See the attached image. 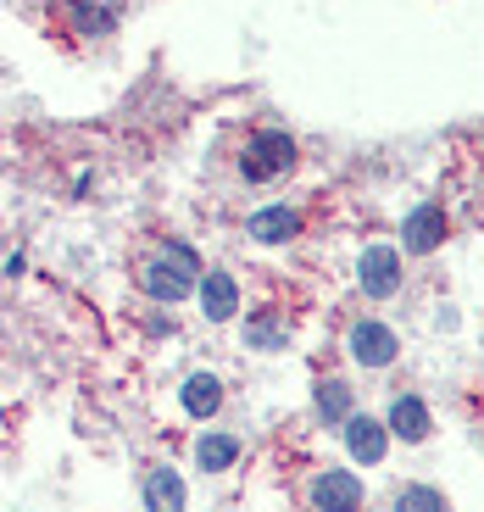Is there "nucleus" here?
<instances>
[{"label":"nucleus","mask_w":484,"mask_h":512,"mask_svg":"<svg viewBox=\"0 0 484 512\" xmlns=\"http://www.w3.org/2000/svg\"><path fill=\"white\" fill-rule=\"evenodd\" d=\"M140 284L156 295V301H184V295L201 284V262H195L190 245H162L156 256H145Z\"/></svg>","instance_id":"1"},{"label":"nucleus","mask_w":484,"mask_h":512,"mask_svg":"<svg viewBox=\"0 0 484 512\" xmlns=\"http://www.w3.org/2000/svg\"><path fill=\"white\" fill-rule=\"evenodd\" d=\"M295 167V145H290V134H256L251 145H245V156H240V173L251 184H268V179H284Z\"/></svg>","instance_id":"2"},{"label":"nucleus","mask_w":484,"mask_h":512,"mask_svg":"<svg viewBox=\"0 0 484 512\" xmlns=\"http://www.w3.org/2000/svg\"><path fill=\"white\" fill-rule=\"evenodd\" d=\"M351 357L368 362V368H384V362H395V334L384 323H357L351 329Z\"/></svg>","instance_id":"3"},{"label":"nucleus","mask_w":484,"mask_h":512,"mask_svg":"<svg viewBox=\"0 0 484 512\" xmlns=\"http://www.w3.org/2000/svg\"><path fill=\"white\" fill-rule=\"evenodd\" d=\"M395 284H401V256H395L390 245H373V251L362 256V290H368V295H390Z\"/></svg>","instance_id":"4"},{"label":"nucleus","mask_w":484,"mask_h":512,"mask_svg":"<svg viewBox=\"0 0 484 512\" xmlns=\"http://www.w3.org/2000/svg\"><path fill=\"white\" fill-rule=\"evenodd\" d=\"M312 501H318L323 512H357L362 507V485L351 474H323L318 485H312Z\"/></svg>","instance_id":"5"},{"label":"nucleus","mask_w":484,"mask_h":512,"mask_svg":"<svg viewBox=\"0 0 484 512\" xmlns=\"http://www.w3.org/2000/svg\"><path fill=\"white\" fill-rule=\"evenodd\" d=\"M201 307H206V318H212V323H223V318L240 312V290H234L229 273H206V279H201Z\"/></svg>","instance_id":"6"},{"label":"nucleus","mask_w":484,"mask_h":512,"mask_svg":"<svg viewBox=\"0 0 484 512\" xmlns=\"http://www.w3.org/2000/svg\"><path fill=\"white\" fill-rule=\"evenodd\" d=\"M145 507L151 512H184V479L173 474V468H156V474L145 479Z\"/></svg>","instance_id":"7"},{"label":"nucleus","mask_w":484,"mask_h":512,"mask_svg":"<svg viewBox=\"0 0 484 512\" xmlns=\"http://www.w3.org/2000/svg\"><path fill=\"white\" fill-rule=\"evenodd\" d=\"M440 234H446V212H440V206H418L412 223H407V251H434Z\"/></svg>","instance_id":"8"},{"label":"nucleus","mask_w":484,"mask_h":512,"mask_svg":"<svg viewBox=\"0 0 484 512\" xmlns=\"http://www.w3.org/2000/svg\"><path fill=\"white\" fill-rule=\"evenodd\" d=\"M345 446H351L357 462H379L384 457V429L373 418H351L345 423Z\"/></svg>","instance_id":"9"},{"label":"nucleus","mask_w":484,"mask_h":512,"mask_svg":"<svg viewBox=\"0 0 484 512\" xmlns=\"http://www.w3.org/2000/svg\"><path fill=\"white\" fill-rule=\"evenodd\" d=\"M390 429H395L401 440H423V435H429V412H423V401H418V396H401V401H395V407H390Z\"/></svg>","instance_id":"10"},{"label":"nucleus","mask_w":484,"mask_h":512,"mask_svg":"<svg viewBox=\"0 0 484 512\" xmlns=\"http://www.w3.org/2000/svg\"><path fill=\"white\" fill-rule=\"evenodd\" d=\"M295 229H301V218H295L290 206H268V212L251 218V240H290Z\"/></svg>","instance_id":"11"},{"label":"nucleus","mask_w":484,"mask_h":512,"mask_svg":"<svg viewBox=\"0 0 484 512\" xmlns=\"http://www.w3.org/2000/svg\"><path fill=\"white\" fill-rule=\"evenodd\" d=\"M217 401H223V384H217L212 373H195V379L184 384V407H190L195 418H212Z\"/></svg>","instance_id":"12"},{"label":"nucleus","mask_w":484,"mask_h":512,"mask_svg":"<svg viewBox=\"0 0 484 512\" xmlns=\"http://www.w3.org/2000/svg\"><path fill=\"white\" fill-rule=\"evenodd\" d=\"M78 28H84V34H106V28H112V6H106V0H78Z\"/></svg>","instance_id":"13"},{"label":"nucleus","mask_w":484,"mask_h":512,"mask_svg":"<svg viewBox=\"0 0 484 512\" xmlns=\"http://www.w3.org/2000/svg\"><path fill=\"white\" fill-rule=\"evenodd\" d=\"M395 512H446V501L434 496L429 485H412V490H401V496H395Z\"/></svg>","instance_id":"14"},{"label":"nucleus","mask_w":484,"mask_h":512,"mask_svg":"<svg viewBox=\"0 0 484 512\" xmlns=\"http://www.w3.org/2000/svg\"><path fill=\"white\" fill-rule=\"evenodd\" d=\"M229 462H234V440L229 435H206L201 440V468L217 474V468H229Z\"/></svg>","instance_id":"15"},{"label":"nucleus","mask_w":484,"mask_h":512,"mask_svg":"<svg viewBox=\"0 0 484 512\" xmlns=\"http://www.w3.org/2000/svg\"><path fill=\"white\" fill-rule=\"evenodd\" d=\"M318 407H323V418H345V407H351V396H345V384H323Z\"/></svg>","instance_id":"16"},{"label":"nucleus","mask_w":484,"mask_h":512,"mask_svg":"<svg viewBox=\"0 0 484 512\" xmlns=\"http://www.w3.org/2000/svg\"><path fill=\"white\" fill-rule=\"evenodd\" d=\"M251 346H279V329H273V323H251Z\"/></svg>","instance_id":"17"}]
</instances>
